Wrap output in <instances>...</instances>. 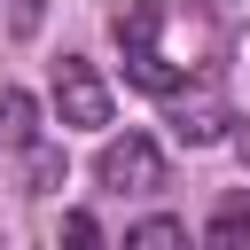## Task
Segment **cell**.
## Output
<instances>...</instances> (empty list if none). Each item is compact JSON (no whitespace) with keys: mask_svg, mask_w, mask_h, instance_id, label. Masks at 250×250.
Here are the masks:
<instances>
[{"mask_svg":"<svg viewBox=\"0 0 250 250\" xmlns=\"http://www.w3.org/2000/svg\"><path fill=\"white\" fill-rule=\"evenodd\" d=\"M109 31L125 55V78L141 94H164V102L219 62V23L203 0H133V8H117Z\"/></svg>","mask_w":250,"mask_h":250,"instance_id":"6da1fadb","label":"cell"},{"mask_svg":"<svg viewBox=\"0 0 250 250\" xmlns=\"http://www.w3.org/2000/svg\"><path fill=\"white\" fill-rule=\"evenodd\" d=\"M164 125H172V141H180V148H211V141H227V125H234V109H227V94H219L211 78H195V94H188V86L172 94V109H164Z\"/></svg>","mask_w":250,"mask_h":250,"instance_id":"7a4b0ae2","label":"cell"},{"mask_svg":"<svg viewBox=\"0 0 250 250\" xmlns=\"http://www.w3.org/2000/svg\"><path fill=\"white\" fill-rule=\"evenodd\" d=\"M94 172H102V188H117V195H148V188H164V148H156L148 133H125V141H102Z\"/></svg>","mask_w":250,"mask_h":250,"instance_id":"3957f363","label":"cell"},{"mask_svg":"<svg viewBox=\"0 0 250 250\" xmlns=\"http://www.w3.org/2000/svg\"><path fill=\"white\" fill-rule=\"evenodd\" d=\"M55 117L62 125H109V86L86 55H62L55 62Z\"/></svg>","mask_w":250,"mask_h":250,"instance_id":"277c9868","label":"cell"},{"mask_svg":"<svg viewBox=\"0 0 250 250\" xmlns=\"http://www.w3.org/2000/svg\"><path fill=\"white\" fill-rule=\"evenodd\" d=\"M211 250H250V188L219 195V211H211Z\"/></svg>","mask_w":250,"mask_h":250,"instance_id":"5b68a950","label":"cell"},{"mask_svg":"<svg viewBox=\"0 0 250 250\" xmlns=\"http://www.w3.org/2000/svg\"><path fill=\"white\" fill-rule=\"evenodd\" d=\"M0 141L8 148L31 141V94H16V86H0Z\"/></svg>","mask_w":250,"mask_h":250,"instance_id":"8992f818","label":"cell"},{"mask_svg":"<svg viewBox=\"0 0 250 250\" xmlns=\"http://www.w3.org/2000/svg\"><path fill=\"white\" fill-rule=\"evenodd\" d=\"M125 250H188V227H180V219H141V227L125 234Z\"/></svg>","mask_w":250,"mask_h":250,"instance_id":"52a82bcc","label":"cell"},{"mask_svg":"<svg viewBox=\"0 0 250 250\" xmlns=\"http://www.w3.org/2000/svg\"><path fill=\"white\" fill-rule=\"evenodd\" d=\"M55 250H102V227H94L86 211H70V219H62V234H55Z\"/></svg>","mask_w":250,"mask_h":250,"instance_id":"ba28073f","label":"cell"},{"mask_svg":"<svg viewBox=\"0 0 250 250\" xmlns=\"http://www.w3.org/2000/svg\"><path fill=\"white\" fill-rule=\"evenodd\" d=\"M0 16H8V31H39V0H0Z\"/></svg>","mask_w":250,"mask_h":250,"instance_id":"9c48e42d","label":"cell"},{"mask_svg":"<svg viewBox=\"0 0 250 250\" xmlns=\"http://www.w3.org/2000/svg\"><path fill=\"white\" fill-rule=\"evenodd\" d=\"M242 164H250V125H242Z\"/></svg>","mask_w":250,"mask_h":250,"instance_id":"30bf717a","label":"cell"}]
</instances>
